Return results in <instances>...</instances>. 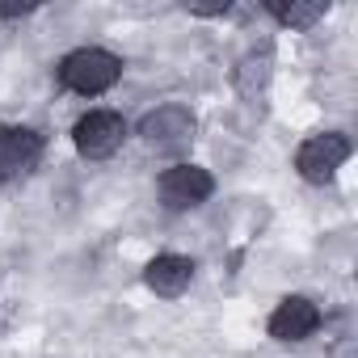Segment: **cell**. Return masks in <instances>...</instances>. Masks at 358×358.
<instances>
[{"instance_id": "6", "label": "cell", "mask_w": 358, "mask_h": 358, "mask_svg": "<svg viewBox=\"0 0 358 358\" xmlns=\"http://www.w3.org/2000/svg\"><path fill=\"white\" fill-rule=\"evenodd\" d=\"M320 308L308 299V295H287V299H278V308L270 312V337L274 341H287V345H295V341H308L316 329H320Z\"/></svg>"}, {"instance_id": "8", "label": "cell", "mask_w": 358, "mask_h": 358, "mask_svg": "<svg viewBox=\"0 0 358 358\" xmlns=\"http://www.w3.org/2000/svg\"><path fill=\"white\" fill-rule=\"evenodd\" d=\"M194 270H199V266H194L190 257H182V253H160V257L148 262L143 282H148L152 295H160V299H177V295H186V291H190Z\"/></svg>"}, {"instance_id": "9", "label": "cell", "mask_w": 358, "mask_h": 358, "mask_svg": "<svg viewBox=\"0 0 358 358\" xmlns=\"http://www.w3.org/2000/svg\"><path fill=\"white\" fill-rule=\"evenodd\" d=\"M236 89L245 93V97H257L266 85H270V76H274V51L270 47H262V51H249L241 64H236Z\"/></svg>"}, {"instance_id": "10", "label": "cell", "mask_w": 358, "mask_h": 358, "mask_svg": "<svg viewBox=\"0 0 358 358\" xmlns=\"http://www.w3.org/2000/svg\"><path fill=\"white\" fill-rule=\"evenodd\" d=\"M266 9H270L274 22L287 26V30H312V26L329 13L324 0H291V5H266Z\"/></svg>"}, {"instance_id": "11", "label": "cell", "mask_w": 358, "mask_h": 358, "mask_svg": "<svg viewBox=\"0 0 358 358\" xmlns=\"http://www.w3.org/2000/svg\"><path fill=\"white\" fill-rule=\"evenodd\" d=\"M194 17H224L228 13V5H186Z\"/></svg>"}, {"instance_id": "12", "label": "cell", "mask_w": 358, "mask_h": 358, "mask_svg": "<svg viewBox=\"0 0 358 358\" xmlns=\"http://www.w3.org/2000/svg\"><path fill=\"white\" fill-rule=\"evenodd\" d=\"M38 5H0V17H30Z\"/></svg>"}, {"instance_id": "4", "label": "cell", "mask_w": 358, "mask_h": 358, "mask_svg": "<svg viewBox=\"0 0 358 358\" xmlns=\"http://www.w3.org/2000/svg\"><path fill=\"white\" fill-rule=\"evenodd\" d=\"M156 194H160L164 211H194L215 194V177L203 164H173L160 173Z\"/></svg>"}, {"instance_id": "1", "label": "cell", "mask_w": 358, "mask_h": 358, "mask_svg": "<svg viewBox=\"0 0 358 358\" xmlns=\"http://www.w3.org/2000/svg\"><path fill=\"white\" fill-rule=\"evenodd\" d=\"M55 76L76 97H101L122 80V59L114 51H106V47H76V51H68L59 59Z\"/></svg>"}, {"instance_id": "7", "label": "cell", "mask_w": 358, "mask_h": 358, "mask_svg": "<svg viewBox=\"0 0 358 358\" xmlns=\"http://www.w3.org/2000/svg\"><path fill=\"white\" fill-rule=\"evenodd\" d=\"M43 160V135L34 127H0V182H17Z\"/></svg>"}, {"instance_id": "3", "label": "cell", "mask_w": 358, "mask_h": 358, "mask_svg": "<svg viewBox=\"0 0 358 358\" xmlns=\"http://www.w3.org/2000/svg\"><path fill=\"white\" fill-rule=\"evenodd\" d=\"M194 110L182 106V101H164L156 110H148L139 118V139L156 152H182L190 139H194Z\"/></svg>"}, {"instance_id": "2", "label": "cell", "mask_w": 358, "mask_h": 358, "mask_svg": "<svg viewBox=\"0 0 358 358\" xmlns=\"http://www.w3.org/2000/svg\"><path fill=\"white\" fill-rule=\"evenodd\" d=\"M350 139L341 135V131H320V135H308L303 143H299V152H295V173L303 177V182H312V186H324V182H333L337 177V169L350 160Z\"/></svg>"}, {"instance_id": "5", "label": "cell", "mask_w": 358, "mask_h": 358, "mask_svg": "<svg viewBox=\"0 0 358 358\" xmlns=\"http://www.w3.org/2000/svg\"><path fill=\"white\" fill-rule=\"evenodd\" d=\"M127 135L131 131H127V118L118 110H89L72 127V143L85 160H110L127 143Z\"/></svg>"}]
</instances>
